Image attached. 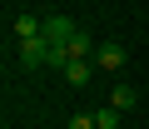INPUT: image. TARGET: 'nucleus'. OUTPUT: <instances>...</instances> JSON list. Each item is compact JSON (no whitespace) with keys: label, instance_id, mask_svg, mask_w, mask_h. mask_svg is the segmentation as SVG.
I'll use <instances>...</instances> for the list:
<instances>
[{"label":"nucleus","instance_id":"1","mask_svg":"<svg viewBox=\"0 0 149 129\" xmlns=\"http://www.w3.org/2000/svg\"><path fill=\"white\" fill-rule=\"evenodd\" d=\"M20 64H50V40H45V35L20 40Z\"/></svg>","mask_w":149,"mask_h":129},{"label":"nucleus","instance_id":"2","mask_svg":"<svg viewBox=\"0 0 149 129\" xmlns=\"http://www.w3.org/2000/svg\"><path fill=\"white\" fill-rule=\"evenodd\" d=\"M95 64H100V70H124V45L119 40H104L95 50Z\"/></svg>","mask_w":149,"mask_h":129},{"label":"nucleus","instance_id":"3","mask_svg":"<svg viewBox=\"0 0 149 129\" xmlns=\"http://www.w3.org/2000/svg\"><path fill=\"white\" fill-rule=\"evenodd\" d=\"M74 30H80V25H74L70 15H50V20H45V40H55V45H70Z\"/></svg>","mask_w":149,"mask_h":129},{"label":"nucleus","instance_id":"4","mask_svg":"<svg viewBox=\"0 0 149 129\" xmlns=\"http://www.w3.org/2000/svg\"><path fill=\"white\" fill-rule=\"evenodd\" d=\"M90 75H95V64H90V55H74V60L65 64V80H70L74 89H85V85H90Z\"/></svg>","mask_w":149,"mask_h":129},{"label":"nucleus","instance_id":"5","mask_svg":"<svg viewBox=\"0 0 149 129\" xmlns=\"http://www.w3.org/2000/svg\"><path fill=\"white\" fill-rule=\"evenodd\" d=\"M15 40H35V35H45V20H35V15H15Z\"/></svg>","mask_w":149,"mask_h":129},{"label":"nucleus","instance_id":"6","mask_svg":"<svg viewBox=\"0 0 149 129\" xmlns=\"http://www.w3.org/2000/svg\"><path fill=\"white\" fill-rule=\"evenodd\" d=\"M109 104H114V109L124 114V109H134V104H139V94H134L129 85H114V94H109Z\"/></svg>","mask_w":149,"mask_h":129},{"label":"nucleus","instance_id":"7","mask_svg":"<svg viewBox=\"0 0 149 129\" xmlns=\"http://www.w3.org/2000/svg\"><path fill=\"white\" fill-rule=\"evenodd\" d=\"M95 124H100V129H119V109H114V104H104V109L95 114Z\"/></svg>","mask_w":149,"mask_h":129},{"label":"nucleus","instance_id":"8","mask_svg":"<svg viewBox=\"0 0 149 129\" xmlns=\"http://www.w3.org/2000/svg\"><path fill=\"white\" fill-rule=\"evenodd\" d=\"M70 55H90V35H85V30L70 35Z\"/></svg>","mask_w":149,"mask_h":129},{"label":"nucleus","instance_id":"9","mask_svg":"<svg viewBox=\"0 0 149 129\" xmlns=\"http://www.w3.org/2000/svg\"><path fill=\"white\" fill-rule=\"evenodd\" d=\"M70 129H100L95 114H70Z\"/></svg>","mask_w":149,"mask_h":129}]
</instances>
